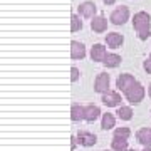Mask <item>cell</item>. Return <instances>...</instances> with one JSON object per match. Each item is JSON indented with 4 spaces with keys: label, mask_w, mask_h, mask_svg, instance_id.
Segmentation results:
<instances>
[{
    "label": "cell",
    "mask_w": 151,
    "mask_h": 151,
    "mask_svg": "<svg viewBox=\"0 0 151 151\" xmlns=\"http://www.w3.org/2000/svg\"><path fill=\"white\" fill-rule=\"evenodd\" d=\"M133 27L138 32V37L141 40H146V39L151 35V17L148 12H136L134 17H133Z\"/></svg>",
    "instance_id": "1"
},
{
    "label": "cell",
    "mask_w": 151,
    "mask_h": 151,
    "mask_svg": "<svg viewBox=\"0 0 151 151\" xmlns=\"http://www.w3.org/2000/svg\"><path fill=\"white\" fill-rule=\"evenodd\" d=\"M145 94H146L145 87H143V84H139V82H136L134 86L129 87L128 91L124 92L126 99H128V101H129L131 104H138V103H141V101L145 99Z\"/></svg>",
    "instance_id": "2"
},
{
    "label": "cell",
    "mask_w": 151,
    "mask_h": 151,
    "mask_svg": "<svg viewBox=\"0 0 151 151\" xmlns=\"http://www.w3.org/2000/svg\"><path fill=\"white\" fill-rule=\"evenodd\" d=\"M129 19V9L126 5H119L118 9H114L109 15V20L113 22L114 25H123L126 24V20Z\"/></svg>",
    "instance_id": "3"
},
{
    "label": "cell",
    "mask_w": 151,
    "mask_h": 151,
    "mask_svg": "<svg viewBox=\"0 0 151 151\" xmlns=\"http://www.w3.org/2000/svg\"><path fill=\"white\" fill-rule=\"evenodd\" d=\"M136 79H134V76L133 74H121L116 79V87H118L119 91H123V92H126L129 87H133L136 84Z\"/></svg>",
    "instance_id": "4"
},
{
    "label": "cell",
    "mask_w": 151,
    "mask_h": 151,
    "mask_svg": "<svg viewBox=\"0 0 151 151\" xmlns=\"http://www.w3.org/2000/svg\"><path fill=\"white\" fill-rule=\"evenodd\" d=\"M109 74L106 72H101V74H97L96 81H94V91L96 92H101V94H106L109 91Z\"/></svg>",
    "instance_id": "5"
},
{
    "label": "cell",
    "mask_w": 151,
    "mask_h": 151,
    "mask_svg": "<svg viewBox=\"0 0 151 151\" xmlns=\"http://www.w3.org/2000/svg\"><path fill=\"white\" fill-rule=\"evenodd\" d=\"M77 10H79V15L81 17H86V19H94L96 17V4L91 2V0H87V2H82L81 5L77 7Z\"/></svg>",
    "instance_id": "6"
},
{
    "label": "cell",
    "mask_w": 151,
    "mask_h": 151,
    "mask_svg": "<svg viewBox=\"0 0 151 151\" xmlns=\"http://www.w3.org/2000/svg\"><path fill=\"white\" fill-rule=\"evenodd\" d=\"M108 108H119L121 106V96H119L116 91H108L106 94H103V99H101Z\"/></svg>",
    "instance_id": "7"
},
{
    "label": "cell",
    "mask_w": 151,
    "mask_h": 151,
    "mask_svg": "<svg viewBox=\"0 0 151 151\" xmlns=\"http://www.w3.org/2000/svg\"><path fill=\"white\" fill-rule=\"evenodd\" d=\"M77 143L81 146H86V148H89V146H94L97 143V138L96 134H92V133H89V131H79L77 133Z\"/></svg>",
    "instance_id": "8"
},
{
    "label": "cell",
    "mask_w": 151,
    "mask_h": 151,
    "mask_svg": "<svg viewBox=\"0 0 151 151\" xmlns=\"http://www.w3.org/2000/svg\"><path fill=\"white\" fill-rule=\"evenodd\" d=\"M99 114H101L99 106H96V104H87V106H84V121L94 123L99 118Z\"/></svg>",
    "instance_id": "9"
},
{
    "label": "cell",
    "mask_w": 151,
    "mask_h": 151,
    "mask_svg": "<svg viewBox=\"0 0 151 151\" xmlns=\"http://www.w3.org/2000/svg\"><path fill=\"white\" fill-rule=\"evenodd\" d=\"M70 57L72 59H84L86 57V47L84 44L79 40H72L70 42Z\"/></svg>",
    "instance_id": "10"
},
{
    "label": "cell",
    "mask_w": 151,
    "mask_h": 151,
    "mask_svg": "<svg viewBox=\"0 0 151 151\" xmlns=\"http://www.w3.org/2000/svg\"><path fill=\"white\" fill-rule=\"evenodd\" d=\"M106 55H108V52H106V47H104L103 44H94L91 49V59L96 60V62H104V59H106Z\"/></svg>",
    "instance_id": "11"
},
{
    "label": "cell",
    "mask_w": 151,
    "mask_h": 151,
    "mask_svg": "<svg viewBox=\"0 0 151 151\" xmlns=\"http://www.w3.org/2000/svg\"><path fill=\"white\" fill-rule=\"evenodd\" d=\"M91 29L97 34L106 32V29H108V20H106V17L104 15H96L91 20Z\"/></svg>",
    "instance_id": "12"
},
{
    "label": "cell",
    "mask_w": 151,
    "mask_h": 151,
    "mask_svg": "<svg viewBox=\"0 0 151 151\" xmlns=\"http://www.w3.org/2000/svg\"><path fill=\"white\" fill-rule=\"evenodd\" d=\"M123 42H124V37H123V34H119V32H109L108 35H106V44H108L111 49L121 47Z\"/></svg>",
    "instance_id": "13"
},
{
    "label": "cell",
    "mask_w": 151,
    "mask_h": 151,
    "mask_svg": "<svg viewBox=\"0 0 151 151\" xmlns=\"http://www.w3.org/2000/svg\"><path fill=\"white\" fill-rule=\"evenodd\" d=\"M136 138H138V141H139L145 148L151 146V129L150 128H141V129L136 133Z\"/></svg>",
    "instance_id": "14"
},
{
    "label": "cell",
    "mask_w": 151,
    "mask_h": 151,
    "mask_svg": "<svg viewBox=\"0 0 151 151\" xmlns=\"http://www.w3.org/2000/svg\"><path fill=\"white\" fill-rule=\"evenodd\" d=\"M111 148L113 151H128V139H123V138H118V136H114L113 141H111Z\"/></svg>",
    "instance_id": "15"
},
{
    "label": "cell",
    "mask_w": 151,
    "mask_h": 151,
    "mask_svg": "<svg viewBox=\"0 0 151 151\" xmlns=\"http://www.w3.org/2000/svg\"><path fill=\"white\" fill-rule=\"evenodd\" d=\"M70 119L74 123L84 119V106H81V104H72V108H70Z\"/></svg>",
    "instance_id": "16"
},
{
    "label": "cell",
    "mask_w": 151,
    "mask_h": 151,
    "mask_svg": "<svg viewBox=\"0 0 151 151\" xmlns=\"http://www.w3.org/2000/svg\"><path fill=\"white\" fill-rule=\"evenodd\" d=\"M114 124H116V118H114L111 113H106L103 114V121H101V128L103 129H111V128H114Z\"/></svg>",
    "instance_id": "17"
},
{
    "label": "cell",
    "mask_w": 151,
    "mask_h": 151,
    "mask_svg": "<svg viewBox=\"0 0 151 151\" xmlns=\"http://www.w3.org/2000/svg\"><path fill=\"white\" fill-rule=\"evenodd\" d=\"M116 114L119 116V119H123V121H129V119L133 118V109H131L129 106H119Z\"/></svg>",
    "instance_id": "18"
},
{
    "label": "cell",
    "mask_w": 151,
    "mask_h": 151,
    "mask_svg": "<svg viewBox=\"0 0 151 151\" xmlns=\"http://www.w3.org/2000/svg\"><path fill=\"white\" fill-rule=\"evenodd\" d=\"M119 64H121V57L118 54H108L104 59V65L108 67H118Z\"/></svg>",
    "instance_id": "19"
},
{
    "label": "cell",
    "mask_w": 151,
    "mask_h": 151,
    "mask_svg": "<svg viewBox=\"0 0 151 151\" xmlns=\"http://www.w3.org/2000/svg\"><path fill=\"white\" fill-rule=\"evenodd\" d=\"M82 29V20H81V15H72L70 17V32H77Z\"/></svg>",
    "instance_id": "20"
},
{
    "label": "cell",
    "mask_w": 151,
    "mask_h": 151,
    "mask_svg": "<svg viewBox=\"0 0 151 151\" xmlns=\"http://www.w3.org/2000/svg\"><path fill=\"white\" fill-rule=\"evenodd\" d=\"M114 136H118V138H123V139H128L131 136V131L129 128H126V126H121V128H116L114 129Z\"/></svg>",
    "instance_id": "21"
},
{
    "label": "cell",
    "mask_w": 151,
    "mask_h": 151,
    "mask_svg": "<svg viewBox=\"0 0 151 151\" xmlns=\"http://www.w3.org/2000/svg\"><path fill=\"white\" fill-rule=\"evenodd\" d=\"M77 79H79V69H77V67H72V69H70V81L76 82Z\"/></svg>",
    "instance_id": "22"
},
{
    "label": "cell",
    "mask_w": 151,
    "mask_h": 151,
    "mask_svg": "<svg viewBox=\"0 0 151 151\" xmlns=\"http://www.w3.org/2000/svg\"><path fill=\"white\" fill-rule=\"evenodd\" d=\"M143 67H145V70L148 72V74H151V59H146L145 64H143Z\"/></svg>",
    "instance_id": "23"
},
{
    "label": "cell",
    "mask_w": 151,
    "mask_h": 151,
    "mask_svg": "<svg viewBox=\"0 0 151 151\" xmlns=\"http://www.w3.org/2000/svg\"><path fill=\"white\" fill-rule=\"evenodd\" d=\"M76 145H77V138H76V136H72V138H70V151L76 150Z\"/></svg>",
    "instance_id": "24"
},
{
    "label": "cell",
    "mask_w": 151,
    "mask_h": 151,
    "mask_svg": "<svg viewBox=\"0 0 151 151\" xmlns=\"http://www.w3.org/2000/svg\"><path fill=\"white\" fill-rule=\"evenodd\" d=\"M104 4H106V5H113L114 2H116V0H103Z\"/></svg>",
    "instance_id": "25"
},
{
    "label": "cell",
    "mask_w": 151,
    "mask_h": 151,
    "mask_svg": "<svg viewBox=\"0 0 151 151\" xmlns=\"http://www.w3.org/2000/svg\"><path fill=\"white\" fill-rule=\"evenodd\" d=\"M148 94H150V97H151V84H150V87H148Z\"/></svg>",
    "instance_id": "26"
},
{
    "label": "cell",
    "mask_w": 151,
    "mask_h": 151,
    "mask_svg": "<svg viewBox=\"0 0 151 151\" xmlns=\"http://www.w3.org/2000/svg\"><path fill=\"white\" fill-rule=\"evenodd\" d=\"M143 151H151V146H148V148H145Z\"/></svg>",
    "instance_id": "27"
},
{
    "label": "cell",
    "mask_w": 151,
    "mask_h": 151,
    "mask_svg": "<svg viewBox=\"0 0 151 151\" xmlns=\"http://www.w3.org/2000/svg\"><path fill=\"white\" fill-rule=\"evenodd\" d=\"M128 151H136V150H128Z\"/></svg>",
    "instance_id": "28"
},
{
    "label": "cell",
    "mask_w": 151,
    "mask_h": 151,
    "mask_svg": "<svg viewBox=\"0 0 151 151\" xmlns=\"http://www.w3.org/2000/svg\"><path fill=\"white\" fill-rule=\"evenodd\" d=\"M148 59H151V54H150V57H148Z\"/></svg>",
    "instance_id": "29"
},
{
    "label": "cell",
    "mask_w": 151,
    "mask_h": 151,
    "mask_svg": "<svg viewBox=\"0 0 151 151\" xmlns=\"http://www.w3.org/2000/svg\"><path fill=\"white\" fill-rule=\"evenodd\" d=\"M104 151H108V150H104Z\"/></svg>",
    "instance_id": "30"
}]
</instances>
